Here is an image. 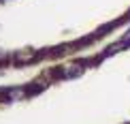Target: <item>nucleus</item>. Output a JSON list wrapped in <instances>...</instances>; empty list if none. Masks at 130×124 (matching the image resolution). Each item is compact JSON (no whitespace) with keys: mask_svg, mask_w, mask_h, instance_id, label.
<instances>
[{"mask_svg":"<svg viewBox=\"0 0 130 124\" xmlns=\"http://www.w3.org/2000/svg\"><path fill=\"white\" fill-rule=\"evenodd\" d=\"M130 15V0H0V39L94 32Z\"/></svg>","mask_w":130,"mask_h":124,"instance_id":"obj_1","label":"nucleus"}]
</instances>
